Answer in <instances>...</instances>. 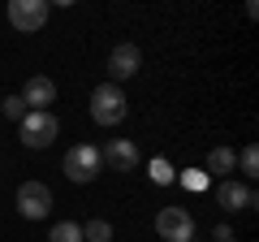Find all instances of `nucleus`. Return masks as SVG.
Here are the masks:
<instances>
[{"instance_id":"10","label":"nucleus","mask_w":259,"mask_h":242,"mask_svg":"<svg viewBox=\"0 0 259 242\" xmlns=\"http://www.w3.org/2000/svg\"><path fill=\"white\" fill-rule=\"evenodd\" d=\"M100 160H104V165H112L117 173H130V169L139 165V147H134L130 139H112L108 147L100 151Z\"/></svg>"},{"instance_id":"5","label":"nucleus","mask_w":259,"mask_h":242,"mask_svg":"<svg viewBox=\"0 0 259 242\" xmlns=\"http://www.w3.org/2000/svg\"><path fill=\"white\" fill-rule=\"evenodd\" d=\"M48 0H9V26L22 30V35H35V30H44L48 22Z\"/></svg>"},{"instance_id":"18","label":"nucleus","mask_w":259,"mask_h":242,"mask_svg":"<svg viewBox=\"0 0 259 242\" xmlns=\"http://www.w3.org/2000/svg\"><path fill=\"white\" fill-rule=\"evenodd\" d=\"M212 238H216V242H229L233 233H229V225H216V229H212Z\"/></svg>"},{"instance_id":"14","label":"nucleus","mask_w":259,"mask_h":242,"mask_svg":"<svg viewBox=\"0 0 259 242\" xmlns=\"http://www.w3.org/2000/svg\"><path fill=\"white\" fill-rule=\"evenodd\" d=\"M0 112H5L9 121H22V117H26V104H22V95H5V100H0Z\"/></svg>"},{"instance_id":"17","label":"nucleus","mask_w":259,"mask_h":242,"mask_svg":"<svg viewBox=\"0 0 259 242\" xmlns=\"http://www.w3.org/2000/svg\"><path fill=\"white\" fill-rule=\"evenodd\" d=\"M182 186H186V190H203V186H207V177L199 173V169H186V173H182Z\"/></svg>"},{"instance_id":"1","label":"nucleus","mask_w":259,"mask_h":242,"mask_svg":"<svg viewBox=\"0 0 259 242\" xmlns=\"http://www.w3.org/2000/svg\"><path fill=\"white\" fill-rule=\"evenodd\" d=\"M125 112H130V104H125V91H121L117 83H100L91 91V117H95V126H121Z\"/></svg>"},{"instance_id":"9","label":"nucleus","mask_w":259,"mask_h":242,"mask_svg":"<svg viewBox=\"0 0 259 242\" xmlns=\"http://www.w3.org/2000/svg\"><path fill=\"white\" fill-rule=\"evenodd\" d=\"M22 104H26V112H48V104H56V83L48 74L26 78V87H22Z\"/></svg>"},{"instance_id":"12","label":"nucleus","mask_w":259,"mask_h":242,"mask_svg":"<svg viewBox=\"0 0 259 242\" xmlns=\"http://www.w3.org/2000/svg\"><path fill=\"white\" fill-rule=\"evenodd\" d=\"M82 242H112V225L100 221V216L87 221V225H82Z\"/></svg>"},{"instance_id":"7","label":"nucleus","mask_w":259,"mask_h":242,"mask_svg":"<svg viewBox=\"0 0 259 242\" xmlns=\"http://www.w3.org/2000/svg\"><path fill=\"white\" fill-rule=\"evenodd\" d=\"M139 65H143V52H139L134 44H117V48L108 52V74H112V83H117V87L125 83V78L139 74Z\"/></svg>"},{"instance_id":"11","label":"nucleus","mask_w":259,"mask_h":242,"mask_svg":"<svg viewBox=\"0 0 259 242\" xmlns=\"http://www.w3.org/2000/svg\"><path fill=\"white\" fill-rule=\"evenodd\" d=\"M233 165H238V156H233V147H212V156H207V173H221V182L233 173Z\"/></svg>"},{"instance_id":"20","label":"nucleus","mask_w":259,"mask_h":242,"mask_svg":"<svg viewBox=\"0 0 259 242\" xmlns=\"http://www.w3.org/2000/svg\"><path fill=\"white\" fill-rule=\"evenodd\" d=\"M229 242H233V238H229Z\"/></svg>"},{"instance_id":"6","label":"nucleus","mask_w":259,"mask_h":242,"mask_svg":"<svg viewBox=\"0 0 259 242\" xmlns=\"http://www.w3.org/2000/svg\"><path fill=\"white\" fill-rule=\"evenodd\" d=\"M18 212L26 216V221H44V216L52 212V190H48L44 182H22L18 186Z\"/></svg>"},{"instance_id":"2","label":"nucleus","mask_w":259,"mask_h":242,"mask_svg":"<svg viewBox=\"0 0 259 242\" xmlns=\"http://www.w3.org/2000/svg\"><path fill=\"white\" fill-rule=\"evenodd\" d=\"M18 130H22V147L44 151V147H52V139L61 134V121H56L52 112H26V117L18 121Z\"/></svg>"},{"instance_id":"15","label":"nucleus","mask_w":259,"mask_h":242,"mask_svg":"<svg viewBox=\"0 0 259 242\" xmlns=\"http://www.w3.org/2000/svg\"><path fill=\"white\" fill-rule=\"evenodd\" d=\"M147 173H151V182H160V186H168V182H173V173H177V169L168 165V160H151V169H147Z\"/></svg>"},{"instance_id":"8","label":"nucleus","mask_w":259,"mask_h":242,"mask_svg":"<svg viewBox=\"0 0 259 242\" xmlns=\"http://www.w3.org/2000/svg\"><path fill=\"white\" fill-rule=\"evenodd\" d=\"M216 204H221L225 212H246V208H255V190H250L246 182L225 177V182H216Z\"/></svg>"},{"instance_id":"13","label":"nucleus","mask_w":259,"mask_h":242,"mask_svg":"<svg viewBox=\"0 0 259 242\" xmlns=\"http://www.w3.org/2000/svg\"><path fill=\"white\" fill-rule=\"evenodd\" d=\"M48 242H82V225H74V221H61V225H52Z\"/></svg>"},{"instance_id":"4","label":"nucleus","mask_w":259,"mask_h":242,"mask_svg":"<svg viewBox=\"0 0 259 242\" xmlns=\"http://www.w3.org/2000/svg\"><path fill=\"white\" fill-rule=\"evenodd\" d=\"M156 233L164 242H194V216L186 208H160L156 212Z\"/></svg>"},{"instance_id":"19","label":"nucleus","mask_w":259,"mask_h":242,"mask_svg":"<svg viewBox=\"0 0 259 242\" xmlns=\"http://www.w3.org/2000/svg\"><path fill=\"white\" fill-rule=\"evenodd\" d=\"M0 100H5V95H0Z\"/></svg>"},{"instance_id":"16","label":"nucleus","mask_w":259,"mask_h":242,"mask_svg":"<svg viewBox=\"0 0 259 242\" xmlns=\"http://www.w3.org/2000/svg\"><path fill=\"white\" fill-rule=\"evenodd\" d=\"M238 169H242L246 177H255V173H259V147H246V151H242V156H238Z\"/></svg>"},{"instance_id":"3","label":"nucleus","mask_w":259,"mask_h":242,"mask_svg":"<svg viewBox=\"0 0 259 242\" xmlns=\"http://www.w3.org/2000/svg\"><path fill=\"white\" fill-rule=\"evenodd\" d=\"M104 169L100 160V147H91V143H78V147L65 151V177L69 182H78V186H87V182H95Z\"/></svg>"}]
</instances>
